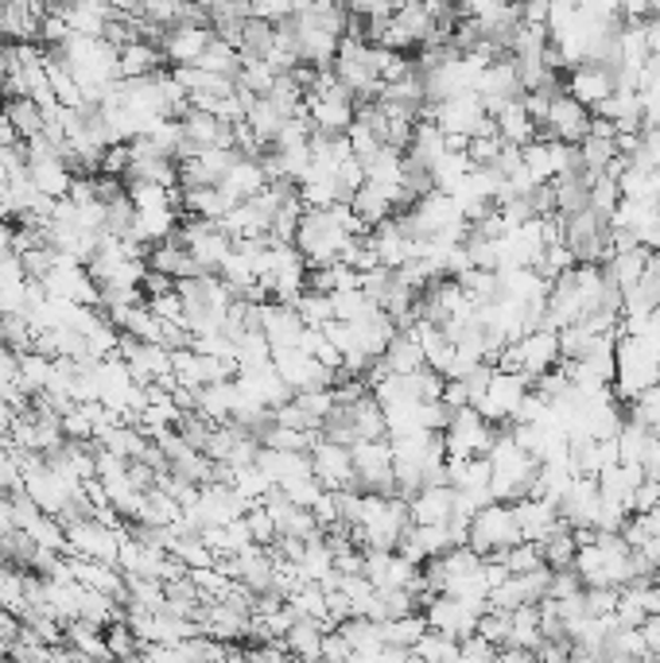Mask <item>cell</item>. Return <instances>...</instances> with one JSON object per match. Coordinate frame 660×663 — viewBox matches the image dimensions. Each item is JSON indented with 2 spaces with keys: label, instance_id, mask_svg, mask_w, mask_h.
<instances>
[{
  "label": "cell",
  "instance_id": "6da1fadb",
  "mask_svg": "<svg viewBox=\"0 0 660 663\" xmlns=\"http://www.w3.org/2000/svg\"><path fill=\"white\" fill-rule=\"evenodd\" d=\"M412 528V512H408L404 496H369L361 493V516L350 528L353 543L361 551H397L400 535Z\"/></svg>",
  "mask_w": 660,
  "mask_h": 663
},
{
  "label": "cell",
  "instance_id": "7a4b0ae2",
  "mask_svg": "<svg viewBox=\"0 0 660 663\" xmlns=\"http://www.w3.org/2000/svg\"><path fill=\"white\" fill-rule=\"evenodd\" d=\"M330 70H334L338 86H342L358 106L377 101V93H381V86H384L381 70H377V47L361 36H346L342 43H338L334 67Z\"/></svg>",
  "mask_w": 660,
  "mask_h": 663
},
{
  "label": "cell",
  "instance_id": "3957f363",
  "mask_svg": "<svg viewBox=\"0 0 660 663\" xmlns=\"http://www.w3.org/2000/svg\"><path fill=\"white\" fill-rule=\"evenodd\" d=\"M560 365V334L556 330H532L521 342L506 345V350L493 358L498 373H521L524 381H540L544 373Z\"/></svg>",
  "mask_w": 660,
  "mask_h": 663
},
{
  "label": "cell",
  "instance_id": "277c9868",
  "mask_svg": "<svg viewBox=\"0 0 660 663\" xmlns=\"http://www.w3.org/2000/svg\"><path fill=\"white\" fill-rule=\"evenodd\" d=\"M660 384V358L641 338H622L618 342V369H614V400L630 408L641 392Z\"/></svg>",
  "mask_w": 660,
  "mask_h": 663
},
{
  "label": "cell",
  "instance_id": "5b68a950",
  "mask_svg": "<svg viewBox=\"0 0 660 663\" xmlns=\"http://www.w3.org/2000/svg\"><path fill=\"white\" fill-rule=\"evenodd\" d=\"M521 540V528H517V516H513V504H486V509L474 512V520H470V532H467V548L474 551V555L482 559H501L506 551H513Z\"/></svg>",
  "mask_w": 660,
  "mask_h": 663
},
{
  "label": "cell",
  "instance_id": "8992f818",
  "mask_svg": "<svg viewBox=\"0 0 660 663\" xmlns=\"http://www.w3.org/2000/svg\"><path fill=\"white\" fill-rule=\"evenodd\" d=\"M397 218H400V225L408 229V237H412V241H431V237L451 233V229L467 225L462 207L443 191H431L428 199L412 202V207H408L404 214H397Z\"/></svg>",
  "mask_w": 660,
  "mask_h": 663
},
{
  "label": "cell",
  "instance_id": "52a82bcc",
  "mask_svg": "<svg viewBox=\"0 0 660 663\" xmlns=\"http://www.w3.org/2000/svg\"><path fill=\"white\" fill-rule=\"evenodd\" d=\"M353 454V489L369 496H397V473H392V446L389 439L358 442Z\"/></svg>",
  "mask_w": 660,
  "mask_h": 663
},
{
  "label": "cell",
  "instance_id": "ba28073f",
  "mask_svg": "<svg viewBox=\"0 0 660 663\" xmlns=\"http://www.w3.org/2000/svg\"><path fill=\"white\" fill-rule=\"evenodd\" d=\"M498 442V428L490 420L474 412V408H462L454 412V420L443 431V446L447 458H486Z\"/></svg>",
  "mask_w": 660,
  "mask_h": 663
},
{
  "label": "cell",
  "instance_id": "9c48e42d",
  "mask_svg": "<svg viewBox=\"0 0 660 663\" xmlns=\"http://www.w3.org/2000/svg\"><path fill=\"white\" fill-rule=\"evenodd\" d=\"M486 605H470V602H459V597H431L428 610H423V621H428L431 633L447 636V641H470L478 629V621H482Z\"/></svg>",
  "mask_w": 660,
  "mask_h": 663
},
{
  "label": "cell",
  "instance_id": "30bf717a",
  "mask_svg": "<svg viewBox=\"0 0 660 663\" xmlns=\"http://www.w3.org/2000/svg\"><path fill=\"white\" fill-rule=\"evenodd\" d=\"M529 392H532V381H524L521 373H498V369H493L490 389H486V396L474 404V412L482 415V420H490L493 428H506V423H513L517 408L524 404Z\"/></svg>",
  "mask_w": 660,
  "mask_h": 663
},
{
  "label": "cell",
  "instance_id": "8fae6325",
  "mask_svg": "<svg viewBox=\"0 0 660 663\" xmlns=\"http://www.w3.org/2000/svg\"><path fill=\"white\" fill-rule=\"evenodd\" d=\"M591 121H594L591 109H583L579 101H571L568 93H560V98H552V106H548V121L544 129H540V137L556 140V144L579 148L591 137Z\"/></svg>",
  "mask_w": 660,
  "mask_h": 663
},
{
  "label": "cell",
  "instance_id": "7c38bea8",
  "mask_svg": "<svg viewBox=\"0 0 660 663\" xmlns=\"http://www.w3.org/2000/svg\"><path fill=\"white\" fill-rule=\"evenodd\" d=\"M233 384H238V392L246 396V404L264 408V412H277V408H284L288 400H292V389L284 384V376L277 373L272 361L261 369H238Z\"/></svg>",
  "mask_w": 660,
  "mask_h": 663
},
{
  "label": "cell",
  "instance_id": "4fadbf2b",
  "mask_svg": "<svg viewBox=\"0 0 660 663\" xmlns=\"http://www.w3.org/2000/svg\"><path fill=\"white\" fill-rule=\"evenodd\" d=\"M361 555H366V566H361V574L373 582L377 594H397V590H412L416 579H420V566H412L404 555H397V551H361Z\"/></svg>",
  "mask_w": 660,
  "mask_h": 663
},
{
  "label": "cell",
  "instance_id": "5bb4252c",
  "mask_svg": "<svg viewBox=\"0 0 660 663\" xmlns=\"http://www.w3.org/2000/svg\"><path fill=\"white\" fill-rule=\"evenodd\" d=\"M311 473L316 481L327 489V493H342V489H353V454L342 442L319 439L311 446Z\"/></svg>",
  "mask_w": 660,
  "mask_h": 663
},
{
  "label": "cell",
  "instance_id": "9a60e30c",
  "mask_svg": "<svg viewBox=\"0 0 660 663\" xmlns=\"http://www.w3.org/2000/svg\"><path fill=\"white\" fill-rule=\"evenodd\" d=\"M272 365H277V373L284 376V384L292 389V396H296V392L334 389V381H338L334 373H327V369L319 365L311 353H303V350H280V353H272Z\"/></svg>",
  "mask_w": 660,
  "mask_h": 663
},
{
  "label": "cell",
  "instance_id": "2e32d148",
  "mask_svg": "<svg viewBox=\"0 0 660 663\" xmlns=\"http://www.w3.org/2000/svg\"><path fill=\"white\" fill-rule=\"evenodd\" d=\"M618 90L614 82V70L602 67V62H583V67L568 70V78H563V93H568L571 101H579L583 109H599L602 101L610 98V93Z\"/></svg>",
  "mask_w": 660,
  "mask_h": 663
},
{
  "label": "cell",
  "instance_id": "e0dca14e",
  "mask_svg": "<svg viewBox=\"0 0 660 663\" xmlns=\"http://www.w3.org/2000/svg\"><path fill=\"white\" fill-rule=\"evenodd\" d=\"M214 43V28L210 23H176L163 31L160 51L171 67H194L207 54V47Z\"/></svg>",
  "mask_w": 660,
  "mask_h": 663
},
{
  "label": "cell",
  "instance_id": "ac0fdd59",
  "mask_svg": "<svg viewBox=\"0 0 660 663\" xmlns=\"http://www.w3.org/2000/svg\"><path fill=\"white\" fill-rule=\"evenodd\" d=\"M303 319L296 307H280V303H261V334L269 342L272 353L280 350H300V338H303Z\"/></svg>",
  "mask_w": 660,
  "mask_h": 663
},
{
  "label": "cell",
  "instance_id": "d6986e66",
  "mask_svg": "<svg viewBox=\"0 0 660 663\" xmlns=\"http://www.w3.org/2000/svg\"><path fill=\"white\" fill-rule=\"evenodd\" d=\"M369 244H373V252H377V264L389 268V272H400V268L416 257V241L408 237V229L400 225L397 214L389 221H381V225L369 233Z\"/></svg>",
  "mask_w": 660,
  "mask_h": 663
},
{
  "label": "cell",
  "instance_id": "ffe728a7",
  "mask_svg": "<svg viewBox=\"0 0 660 663\" xmlns=\"http://www.w3.org/2000/svg\"><path fill=\"white\" fill-rule=\"evenodd\" d=\"M416 528H447L454 516V489L451 485H428L408 501Z\"/></svg>",
  "mask_w": 660,
  "mask_h": 663
},
{
  "label": "cell",
  "instance_id": "44dd1931",
  "mask_svg": "<svg viewBox=\"0 0 660 663\" xmlns=\"http://www.w3.org/2000/svg\"><path fill=\"white\" fill-rule=\"evenodd\" d=\"M144 264H148V272L168 275L171 283H179V280H194V275H202V268L191 260V252H187L183 244L176 241V233H171V241L152 244V249H148V257H144Z\"/></svg>",
  "mask_w": 660,
  "mask_h": 663
},
{
  "label": "cell",
  "instance_id": "7402d4cb",
  "mask_svg": "<svg viewBox=\"0 0 660 663\" xmlns=\"http://www.w3.org/2000/svg\"><path fill=\"white\" fill-rule=\"evenodd\" d=\"M513 516H517V528H521L524 543H544L548 535L560 528V509H556V504H548V501H537V496H524V501H517Z\"/></svg>",
  "mask_w": 660,
  "mask_h": 663
},
{
  "label": "cell",
  "instance_id": "603a6c76",
  "mask_svg": "<svg viewBox=\"0 0 660 663\" xmlns=\"http://www.w3.org/2000/svg\"><path fill=\"white\" fill-rule=\"evenodd\" d=\"M594 117L610 121L618 132H641L646 129V101H641L638 90H614L599 109H594Z\"/></svg>",
  "mask_w": 660,
  "mask_h": 663
},
{
  "label": "cell",
  "instance_id": "cb8c5ba5",
  "mask_svg": "<svg viewBox=\"0 0 660 663\" xmlns=\"http://www.w3.org/2000/svg\"><path fill=\"white\" fill-rule=\"evenodd\" d=\"M226 194H230L233 202H249V199H257V194L269 187V175H264V168H261V160H246V155H238V160L230 163V171H226V179L222 183Z\"/></svg>",
  "mask_w": 660,
  "mask_h": 663
},
{
  "label": "cell",
  "instance_id": "d4e9b609",
  "mask_svg": "<svg viewBox=\"0 0 660 663\" xmlns=\"http://www.w3.org/2000/svg\"><path fill=\"white\" fill-rule=\"evenodd\" d=\"M323 641H327V629L319 625V621L296 617V625L284 633V652L296 663H323Z\"/></svg>",
  "mask_w": 660,
  "mask_h": 663
},
{
  "label": "cell",
  "instance_id": "484cf974",
  "mask_svg": "<svg viewBox=\"0 0 660 663\" xmlns=\"http://www.w3.org/2000/svg\"><path fill=\"white\" fill-rule=\"evenodd\" d=\"M381 365H384V373L389 376H412V373H420V369H428V361H423V350H420V342L412 338V330H397L392 334V342H389V350H384V358H381Z\"/></svg>",
  "mask_w": 660,
  "mask_h": 663
},
{
  "label": "cell",
  "instance_id": "4316f807",
  "mask_svg": "<svg viewBox=\"0 0 660 663\" xmlns=\"http://www.w3.org/2000/svg\"><path fill=\"white\" fill-rule=\"evenodd\" d=\"M493 124H498L501 144H509V148H529L532 140L540 137V129L532 124V117L524 113V98L501 106L498 113H493Z\"/></svg>",
  "mask_w": 660,
  "mask_h": 663
},
{
  "label": "cell",
  "instance_id": "83f0119b",
  "mask_svg": "<svg viewBox=\"0 0 660 663\" xmlns=\"http://www.w3.org/2000/svg\"><path fill=\"white\" fill-rule=\"evenodd\" d=\"M594 481H599L602 501H614V504H626V509H630V496L638 493V485L646 481V470H641V465H630V462H618V465H607Z\"/></svg>",
  "mask_w": 660,
  "mask_h": 663
},
{
  "label": "cell",
  "instance_id": "f1b7e54d",
  "mask_svg": "<svg viewBox=\"0 0 660 663\" xmlns=\"http://www.w3.org/2000/svg\"><path fill=\"white\" fill-rule=\"evenodd\" d=\"M163 70V51L160 43H148V39H132L121 47V78L124 82H137V78H152Z\"/></svg>",
  "mask_w": 660,
  "mask_h": 663
},
{
  "label": "cell",
  "instance_id": "f546056e",
  "mask_svg": "<svg viewBox=\"0 0 660 663\" xmlns=\"http://www.w3.org/2000/svg\"><path fill=\"white\" fill-rule=\"evenodd\" d=\"M28 175L31 183H36L39 194H47V199L62 202L70 191V183H74V175H70L67 160H43V163H28Z\"/></svg>",
  "mask_w": 660,
  "mask_h": 663
},
{
  "label": "cell",
  "instance_id": "4dcf8cb0",
  "mask_svg": "<svg viewBox=\"0 0 660 663\" xmlns=\"http://www.w3.org/2000/svg\"><path fill=\"white\" fill-rule=\"evenodd\" d=\"M292 121V117H284L277 106H272L269 98H257L253 106H249V113H246V124H249V132H253L257 140H261L264 148H272L277 144V137L284 132V124Z\"/></svg>",
  "mask_w": 660,
  "mask_h": 663
},
{
  "label": "cell",
  "instance_id": "1f68e13d",
  "mask_svg": "<svg viewBox=\"0 0 660 663\" xmlns=\"http://www.w3.org/2000/svg\"><path fill=\"white\" fill-rule=\"evenodd\" d=\"M4 121L16 129V137L28 144V140H36V137H43L47 132V124H43V109L36 106L31 98H12V101H4Z\"/></svg>",
  "mask_w": 660,
  "mask_h": 663
},
{
  "label": "cell",
  "instance_id": "d6a6232c",
  "mask_svg": "<svg viewBox=\"0 0 660 663\" xmlns=\"http://www.w3.org/2000/svg\"><path fill=\"white\" fill-rule=\"evenodd\" d=\"M646 264H649V252L646 249L614 252V257H610V264L602 268V275H607V283H614L618 291H630L633 283L646 275Z\"/></svg>",
  "mask_w": 660,
  "mask_h": 663
},
{
  "label": "cell",
  "instance_id": "836d02e7",
  "mask_svg": "<svg viewBox=\"0 0 660 663\" xmlns=\"http://www.w3.org/2000/svg\"><path fill=\"white\" fill-rule=\"evenodd\" d=\"M540 551H544L548 571H571V566H576V555H579V540H576V532L560 520V528L540 543Z\"/></svg>",
  "mask_w": 660,
  "mask_h": 663
},
{
  "label": "cell",
  "instance_id": "e575fe53",
  "mask_svg": "<svg viewBox=\"0 0 660 663\" xmlns=\"http://www.w3.org/2000/svg\"><path fill=\"white\" fill-rule=\"evenodd\" d=\"M653 439H657L653 431H646L641 423L626 420L622 431H618V454H622V462L641 465V462H646V454H649V446H653Z\"/></svg>",
  "mask_w": 660,
  "mask_h": 663
},
{
  "label": "cell",
  "instance_id": "d590c367",
  "mask_svg": "<svg viewBox=\"0 0 660 663\" xmlns=\"http://www.w3.org/2000/svg\"><path fill=\"white\" fill-rule=\"evenodd\" d=\"M626 420L641 423V428L653 431V435L660 439V384H657V389H649V392H641V396L626 408Z\"/></svg>",
  "mask_w": 660,
  "mask_h": 663
},
{
  "label": "cell",
  "instance_id": "8d00e7d4",
  "mask_svg": "<svg viewBox=\"0 0 660 663\" xmlns=\"http://www.w3.org/2000/svg\"><path fill=\"white\" fill-rule=\"evenodd\" d=\"M498 563L506 566L509 574H532L544 566V551H540V543H517V548L506 551Z\"/></svg>",
  "mask_w": 660,
  "mask_h": 663
},
{
  "label": "cell",
  "instance_id": "74e56055",
  "mask_svg": "<svg viewBox=\"0 0 660 663\" xmlns=\"http://www.w3.org/2000/svg\"><path fill=\"white\" fill-rule=\"evenodd\" d=\"M622 207V191H618V179H610V175H599L591 183V210L599 214L602 221H610L614 218V210Z\"/></svg>",
  "mask_w": 660,
  "mask_h": 663
},
{
  "label": "cell",
  "instance_id": "f35d334b",
  "mask_svg": "<svg viewBox=\"0 0 660 663\" xmlns=\"http://www.w3.org/2000/svg\"><path fill=\"white\" fill-rule=\"evenodd\" d=\"M501 137L498 132H490V137H474V140H467V160H470V168H493V163L501 160Z\"/></svg>",
  "mask_w": 660,
  "mask_h": 663
},
{
  "label": "cell",
  "instance_id": "ab89813d",
  "mask_svg": "<svg viewBox=\"0 0 660 663\" xmlns=\"http://www.w3.org/2000/svg\"><path fill=\"white\" fill-rule=\"evenodd\" d=\"M246 528H249V535H253V548L277 543V524H272V516L261 509V504H253V509L246 512Z\"/></svg>",
  "mask_w": 660,
  "mask_h": 663
},
{
  "label": "cell",
  "instance_id": "60d3db41",
  "mask_svg": "<svg viewBox=\"0 0 660 663\" xmlns=\"http://www.w3.org/2000/svg\"><path fill=\"white\" fill-rule=\"evenodd\" d=\"M583 594V582H579L576 571H552V582H548V602H568V597Z\"/></svg>",
  "mask_w": 660,
  "mask_h": 663
},
{
  "label": "cell",
  "instance_id": "b9f144b4",
  "mask_svg": "<svg viewBox=\"0 0 660 663\" xmlns=\"http://www.w3.org/2000/svg\"><path fill=\"white\" fill-rule=\"evenodd\" d=\"M653 509H660V481L646 478L638 485V493L630 496V516H646V512H653Z\"/></svg>",
  "mask_w": 660,
  "mask_h": 663
},
{
  "label": "cell",
  "instance_id": "7bdbcfd3",
  "mask_svg": "<svg viewBox=\"0 0 660 663\" xmlns=\"http://www.w3.org/2000/svg\"><path fill=\"white\" fill-rule=\"evenodd\" d=\"M148 311H152L160 322L183 327V299H179L176 291H171V295H160V299H148Z\"/></svg>",
  "mask_w": 660,
  "mask_h": 663
},
{
  "label": "cell",
  "instance_id": "ee69618b",
  "mask_svg": "<svg viewBox=\"0 0 660 663\" xmlns=\"http://www.w3.org/2000/svg\"><path fill=\"white\" fill-rule=\"evenodd\" d=\"M646 39H649V62L660 67V16H649L646 20Z\"/></svg>",
  "mask_w": 660,
  "mask_h": 663
},
{
  "label": "cell",
  "instance_id": "f6af8a7d",
  "mask_svg": "<svg viewBox=\"0 0 660 663\" xmlns=\"http://www.w3.org/2000/svg\"><path fill=\"white\" fill-rule=\"evenodd\" d=\"M638 520H641V528L649 532V540H660V509L646 512V516H638Z\"/></svg>",
  "mask_w": 660,
  "mask_h": 663
},
{
  "label": "cell",
  "instance_id": "bcb514c9",
  "mask_svg": "<svg viewBox=\"0 0 660 663\" xmlns=\"http://www.w3.org/2000/svg\"><path fill=\"white\" fill-rule=\"evenodd\" d=\"M12 241H16V225L0 218V252H12Z\"/></svg>",
  "mask_w": 660,
  "mask_h": 663
}]
</instances>
